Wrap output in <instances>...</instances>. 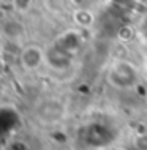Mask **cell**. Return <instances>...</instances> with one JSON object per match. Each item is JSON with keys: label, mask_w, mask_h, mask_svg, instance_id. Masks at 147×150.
Wrapping results in <instances>:
<instances>
[{"label": "cell", "mask_w": 147, "mask_h": 150, "mask_svg": "<svg viewBox=\"0 0 147 150\" xmlns=\"http://www.w3.org/2000/svg\"><path fill=\"white\" fill-rule=\"evenodd\" d=\"M136 145H138V149H141V150H147V134H141L138 137Z\"/></svg>", "instance_id": "cell-2"}, {"label": "cell", "mask_w": 147, "mask_h": 150, "mask_svg": "<svg viewBox=\"0 0 147 150\" xmlns=\"http://www.w3.org/2000/svg\"><path fill=\"white\" fill-rule=\"evenodd\" d=\"M43 62V51L38 46H27L21 52V65L24 70H36Z\"/></svg>", "instance_id": "cell-1"}]
</instances>
